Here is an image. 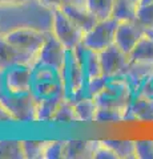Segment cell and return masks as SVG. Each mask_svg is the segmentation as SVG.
Masks as SVG:
<instances>
[{"mask_svg": "<svg viewBox=\"0 0 153 159\" xmlns=\"http://www.w3.org/2000/svg\"><path fill=\"white\" fill-rule=\"evenodd\" d=\"M122 77L129 84L133 96H136L139 93L140 88L151 77H153V64L141 62V61H131L129 66H128L125 73L122 74Z\"/></svg>", "mask_w": 153, "mask_h": 159, "instance_id": "cell-12", "label": "cell"}, {"mask_svg": "<svg viewBox=\"0 0 153 159\" xmlns=\"http://www.w3.org/2000/svg\"><path fill=\"white\" fill-rule=\"evenodd\" d=\"M35 62L36 57L17 49L6 39L4 33L0 32V72L13 65H29L33 68Z\"/></svg>", "mask_w": 153, "mask_h": 159, "instance_id": "cell-11", "label": "cell"}, {"mask_svg": "<svg viewBox=\"0 0 153 159\" xmlns=\"http://www.w3.org/2000/svg\"><path fill=\"white\" fill-rule=\"evenodd\" d=\"M146 33L148 32L136 20H133V21H121L118 23L116 29L115 44L121 51L131 54V52L135 49V47Z\"/></svg>", "mask_w": 153, "mask_h": 159, "instance_id": "cell-10", "label": "cell"}, {"mask_svg": "<svg viewBox=\"0 0 153 159\" xmlns=\"http://www.w3.org/2000/svg\"><path fill=\"white\" fill-rule=\"evenodd\" d=\"M98 57H100L103 76L105 77L122 76L132 61L129 54L121 51L116 44H112L104 51L98 52Z\"/></svg>", "mask_w": 153, "mask_h": 159, "instance_id": "cell-8", "label": "cell"}, {"mask_svg": "<svg viewBox=\"0 0 153 159\" xmlns=\"http://www.w3.org/2000/svg\"><path fill=\"white\" fill-rule=\"evenodd\" d=\"M39 3H41L44 7L53 11V9L63 8L69 3H84V0H39Z\"/></svg>", "mask_w": 153, "mask_h": 159, "instance_id": "cell-30", "label": "cell"}, {"mask_svg": "<svg viewBox=\"0 0 153 159\" xmlns=\"http://www.w3.org/2000/svg\"><path fill=\"white\" fill-rule=\"evenodd\" d=\"M0 159H24L22 141H15V139L0 141Z\"/></svg>", "mask_w": 153, "mask_h": 159, "instance_id": "cell-25", "label": "cell"}, {"mask_svg": "<svg viewBox=\"0 0 153 159\" xmlns=\"http://www.w3.org/2000/svg\"><path fill=\"white\" fill-rule=\"evenodd\" d=\"M129 57L132 61L153 64V36L146 33L131 52Z\"/></svg>", "mask_w": 153, "mask_h": 159, "instance_id": "cell-21", "label": "cell"}, {"mask_svg": "<svg viewBox=\"0 0 153 159\" xmlns=\"http://www.w3.org/2000/svg\"><path fill=\"white\" fill-rule=\"evenodd\" d=\"M0 101L12 116L15 122H36L37 102L32 93L8 94L0 92Z\"/></svg>", "mask_w": 153, "mask_h": 159, "instance_id": "cell-4", "label": "cell"}, {"mask_svg": "<svg viewBox=\"0 0 153 159\" xmlns=\"http://www.w3.org/2000/svg\"><path fill=\"white\" fill-rule=\"evenodd\" d=\"M118 21L115 19H105L98 20L89 31L85 32L83 39V45L95 52H101L112 44H115L116 29Z\"/></svg>", "mask_w": 153, "mask_h": 159, "instance_id": "cell-7", "label": "cell"}, {"mask_svg": "<svg viewBox=\"0 0 153 159\" xmlns=\"http://www.w3.org/2000/svg\"><path fill=\"white\" fill-rule=\"evenodd\" d=\"M13 122L15 121L12 116L7 110V107L2 103V101H0V123H13Z\"/></svg>", "mask_w": 153, "mask_h": 159, "instance_id": "cell-31", "label": "cell"}, {"mask_svg": "<svg viewBox=\"0 0 153 159\" xmlns=\"http://www.w3.org/2000/svg\"><path fill=\"white\" fill-rule=\"evenodd\" d=\"M127 109L111 107V106H98L95 123L108 125V123H121L125 121Z\"/></svg>", "mask_w": 153, "mask_h": 159, "instance_id": "cell-22", "label": "cell"}, {"mask_svg": "<svg viewBox=\"0 0 153 159\" xmlns=\"http://www.w3.org/2000/svg\"><path fill=\"white\" fill-rule=\"evenodd\" d=\"M153 122V98L133 96L125 111V121Z\"/></svg>", "mask_w": 153, "mask_h": 159, "instance_id": "cell-13", "label": "cell"}, {"mask_svg": "<svg viewBox=\"0 0 153 159\" xmlns=\"http://www.w3.org/2000/svg\"><path fill=\"white\" fill-rule=\"evenodd\" d=\"M137 3L133 0H115L112 9V19L116 21H133L136 20L137 13Z\"/></svg>", "mask_w": 153, "mask_h": 159, "instance_id": "cell-20", "label": "cell"}, {"mask_svg": "<svg viewBox=\"0 0 153 159\" xmlns=\"http://www.w3.org/2000/svg\"><path fill=\"white\" fill-rule=\"evenodd\" d=\"M52 9L44 7L39 0L0 6V32L6 33L11 29L23 27H32L49 32L52 28Z\"/></svg>", "mask_w": 153, "mask_h": 159, "instance_id": "cell-1", "label": "cell"}, {"mask_svg": "<svg viewBox=\"0 0 153 159\" xmlns=\"http://www.w3.org/2000/svg\"><path fill=\"white\" fill-rule=\"evenodd\" d=\"M65 54H67V49L53 36V33L49 31L47 33V39L37 54L36 62L33 66L44 65V66H51L57 69V70H61V68L64 65V60H65Z\"/></svg>", "mask_w": 153, "mask_h": 159, "instance_id": "cell-9", "label": "cell"}, {"mask_svg": "<svg viewBox=\"0 0 153 159\" xmlns=\"http://www.w3.org/2000/svg\"><path fill=\"white\" fill-rule=\"evenodd\" d=\"M111 150L116 154L117 159H135L136 158V148L135 141L131 139H101Z\"/></svg>", "mask_w": 153, "mask_h": 159, "instance_id": "cell-19", "label": "cell"}, {"mask_svg": "<svg viewBox=\"0 0 153 159\" xmlns=\"http://www.w3.org/2000/svg\"><path fill=\"white\" fill-rule=\"evenodd\" d=\"M136 21L145 29L148 34L153 36V3L137 7Z\"/></svg>", "mask_w": 153, "mask_h": 159, "instance_id": "cell-27", "label": "cell"}, {"mask_svg": "<svg viewBox=\"0 0 153 159\" xmlns=\"http://www.w3.org/2000/svg\"><path fill=\"white\" fill-rule=\"evenodd\" d=\"M72 102L73 106H75L79 123H95L96 113L98 109V105L95 98L89 96H84Z\"/></svg>", "mask_w": 153, "mask_h": 159, "instance_id": "cell-16", "label": "cell"}, {"mask_svg": "<svg viewBox=\"0 0 153 159\" xmlns=\"http://www.w3.org/2000/svg\"><path fill=\"white\" fill-rule=\"evenodd\" d=\"M61 9L84 32H88L98 21V19L85 7L84 3H69L64 6Z\"/></svg>", "mask_w": 153, "mask_h": 159, "instance_id": "cell-14", "label": "cell"}, {"mask_svg": "<svg viewBox=\"0 0 153 159\" xmlns=\"http://www.w3.org/2000/svg\"><path fill=\"white\" fill-rule=\"evenodd\" d=\"M75 52L77 54L80 64L83 66L84 74H85V80L89 81L92 78L103 76L101 72V64H100V57H98V52L91 51L83 45V43L79 47L75 48Z\"/></svg>", "mask_w": 153, "mask_h": 159, "instance_id": "cell-15", "label": "cell"}, {"mask_svg": "<svg viewBox=\"0 0 153 159\" xmlns=\"http://www.w3.org/2000/svg\"><path fill=\"white\" fill-rule=\"evenodd\" d=\"M133 2H136V3H137V6H139V0H133Z\"/></svg>", "mask_w": 153, "mask_h": 159, "instance_id": "cell-34", "label": "cell"}, {"mask_svg": "<svg viewBox=\"0 0 153 159\" xmlns=\"http://www.w3.org/2000/svg\"><path fill=\"white\" fill-rule=\"evenodd\" d=\"M53 123H61V125H68V123H79V119L75 111V106L71 99L67 97L63 99L60 106L57 107L55 116L52 118Z\"/></svg>", "mask_w": 153, "mask_h": 159, "instance_id": "cell-23", "label": "cell"}, {"mask_svg": "<svg viewBox=\"0 0 153 159\" xmlns=\"http://www.w3.org/2000/svg\"><path fill=\"white\" fill-rule=\"evenodd\" d=\"M29 2H33V0H0V6H11V4H22Z\"/></svg>", "mask_w": 153, "mask_h": 159, "instance_id": "cell-32", "label": "cell"}, {"mask_svg": "<svg viewBox=\"0 0 153 159\" xmlns=\"http://www.w3.org/2000/svg\"><path fill=\"white\" fill-rule=\"evenodd\" d=\"M53 33L59 41H60L67 51H72L83 43L85 32L80 27H77L72 20L67 16L61 8L53 9L52 16V28Z\"/></svg>", "mask_w": 153, "mask_h": 159, "instance_id": "cell-3", "label": "cell"}, {"mask_svg": "<svg viewBox=\"0 0 153 159\" xmlns=\"http://www.w3.org/2000/svg\"><path fill=\"white\" fill-rule=\"evenodd\" d=\"M96 141H83V139H69L65 145L64 158L68 159H83L93 158Z\"/></svg>", "mask_w": 153, "mask_h": 159, "instance_id": "cell-17", "label": "cell"}, {"mask_svg": "<svg viewBox=\"0 0 153 159\" xmlns=\"http://www.w3.org/2000/svg\"><path fill=\"white\" fill-rule=\"evenodd\" d=\"M48 141H35V139H28L22 141L23 143V152L26 159H44Z\"/></svg>", "mask_w": 153, "mask_h": 159, "instance_id": "cell-26", "label": "cell"}, {"mask_svg": "<svg viewBox=\"0 0 153 159\" xmlns=\"http://www.w3.org/2000/svg\"><path fill=\"white\" fill-rule=\"evenodd\" d=\"M136 158L153 159V139H136Z\"/></svg>", "mask_w": 153, "mask_h": 159, "instance_id": "cell-29", "label": "cell"}, {"mask_svg": "<svg viewBox=\"0 0 153 159\" xmlns=\"http://www.w3.org/2000/svg\"><path fill=\"white\" fill-rule=\"evenodd\" d=\"M133 97L132 89L122 76L108 77L105 86L96 94L95 98L98 106H111L127 109Z\"/></svg>", "mask_w": 153, "mask_h": 159, "instance_id": "cell-2", "label": "cell"}, {"mask_svg": "<svg viewBox=\"0 0 153 159\" xmlns=\"http://www.w3.org/2000/svg\"><path fill=\"white\" fill-rule=\"evenodd\" d=\"M84 4L98 20H105L112 16L115 0H84Z\"/></svg>", "mask_w": 153, "mask_h": 159, "instance_id": "cell-24", "label": "cell"}, {"mask_svg": "<svg viewBox=\"0 0 153 159\" xmlns=\"http://www.w3.org/2000/svg\"><path fill=\"white\" fill-rule=\"evenodd\" d=\"M47 33L48 32L37 28L23 27L11 29V31L4 33V36L17 49L32 54L33 57H37V54L47 39Z\"/></svg>", "mask_w": 153, "mask_h": 159, "instance_id": "cell-6", "label": "cell"}, {"mask_svg": "<svg viewBox=\"0 0 153 159\" xmlns=\"http://www.w3.org/2000/svg\"><path fill=\"white\" fill-rule=\"evenodd\" d=\"M33 68L29 65H13L0 72V92L8 94H24L32 92Z\"/></svg>", "mask_w": 153, "mask_h": 159, "instance_id": "cell-5", "label": "cell"}, {"mask_svg": "<svg viewBox=\"0 0 153 159\" xmlns=\"http://www.w3.org/2000/svg\"><path fill=\"white\" fill-rule=\"evenodd\" d=\"M151 3H153V0H139V6H146Z\"/></svg>", "mask_w": 153, "mask_h": 159, "instance_id": "cell-33", "label": "cell"}, {"mask_svg": "<svg viewBox=\"0 0 153 159\" xmlns=\"http://www.w3.org/2000/svg\"><path fill=\"white\" fill-rule=\"evenodd\" d=\"M65 139H51L47 142L44 159H61L65 154Z\"/></svg>", "mask_w": 153, "mask_h": 159, "instance_id": "cell-28", "label": "cell"}, {"mask_svg": "<svg viewBox=\"0 0 153 159\" xmlns=\"http://www.w3.org/2000/svg\"><path fill=\"white\" fill-rule=\"evenodd\" d=\"M64 98L65 96H57L36 101V122H52V118Z\"/></svg>", "mask_w": 153, "mask_h": 159, "instance_id": "cell-18", "label": "cell"}]
</instances>
